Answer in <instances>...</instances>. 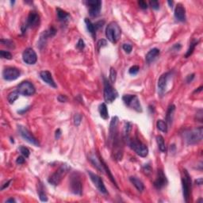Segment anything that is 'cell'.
I'll list each match as a JSON object with an SVG mask.
<instances>
[{
	"instance_id": "cell-1",
	"label": "cell",
	"mask_w": 203,
	"mask_h": 203,
	"mask_svg": "<svg viewBox=\"0 0 203 203\" xmlns=\"http://www.w3.org/2000/svg\"><path fill=\"white\" fill-rule=\"evenodd\" d=\"M203 129L202 127H198L196 129L187 130L183 133V138L187 144H196L202 140Z\"/></svg>"
},
{
	"instance_id": "cell-2",
	"label": "cell",
	"mask_w": 203,
	"mask_h": 203,
	"mask_svg": "<svg viewBox=\"0 0 203 203\" xmlns=\"http://www.w3.org/2000/svg\"><path fill=\"white\" fill-rule=\"evenodd\" d=\"M106 36L111 43L116 44L121 36V30L117 22L111 21L106 29Z\"/></svg>"
},
{
	"instance_id": "cell-3",
	"label": "cell",
	"mask_w": 203,
	"mask_h": 203,
	"mask_svg": "<svg viewBox=\"0 0 203 203\" xmlns=\"http://www.w3.org/2000/svg\"><path fill=\"white\" fill-rule=\"evenodd\" d=\"M71 168L68 164L64 163L62 164L61 166L59 168L58 170H56L53 175H51L49 178L48 181L50 184H52L53 186H57L60 183V182L62 181V179L64 178L65 175H67V173L70 171Z\"/></svg>"
},
{
	"instance_id": "cell-4",
	"label": "cell",
	"mask_w": 203,
	"mask_h": 203,
	"mask_svg": "<svg viewBox=\"0 0 203 203\" xmlns=\"http://www.w3.org/2000/svg\"><path fill=\"white\" fill-rule=\"evenodd\" d=\"M182 185L184 200L188 202L191 192V177L186 169H183L182 172Z\"/></svg>"
},
{
	"instance_id": "cell-5",
	"label": "cell",
	"mask_w": 203,
	"mask_h": 203,
	"mask_svg": "<svg viewBox=\"0 0 203 203\" xmlns=\"http://www.w3.org/2000/svg\"><path fill=\"white\" fill-rule=\"evenodd\" d=\"M130 147L141 157H146L149 154V149L145 144H144L138 139H129L127 141Z\"/></svg>"
},
{
	"instance_id": "cell-6",
	"label": "cell",
	"mask_w": 203,
	"mask_h": 203,
	"mask_svg": "<svg viewBox=\"0 0 203 203\" xmlns=\"http://www.w3.org/2000/svg\"><path fill=\"white\" fill-rule=\"evenodd\" d=\"M118 97L117 91L113 87L106 78H104V99L107 103H112Z\"/></svg>"
},
{
	"instance_id": "cell-7",
	"label": "cell",
	"mask_w": 203,
	"mask_h": 203,
	"mask_svg": "<svg viewBox=\"0 0 203 203\" xmlns=\"http://www.w3.org/2000/svg\"><path fill=\"white\" fill-rule=\"evenodd\" d=\"M122 100L124 102V103L127 106L130 107V108L136 111L137 112H142L141 105H140V101H139L137 95H125L122 97Z\"/></svg>"
},
{
	"instance_id": "cell-8",
	"label": "cell",
	"mask_w": 203,
	"mask_h": 203,
	"mask_svg": "<svg viewBox=\"0 0 203 203\" xmlns=\"http://www.w3.org/2000/svg\"><path fill=\"white\" fill-rule=\"evenodd\" d=\"M70 189L74 194L82 195L83 185L80 177L78 173H73L70 179Z\"/></svg>"
},
{
	"instance_id": "cell-9",
	"label": "cell",
	"mask_w": 203,
	"mask_h": 203,
	"mask_svg": "<svg viewBox=\"0 0 203 203\" xmlns=\"http://www.w3.org/2000/svg\"><path fill=\"white\" fill-rule=\"evenodd\" d=\"M17 91L19 95L23 96H32L35 94L36 89L33 84L29 81H23L18 86Z\"/></svg>"
},
{
	"instance_id": "cell-10",
	"label": "cell",
	"mask_w": 203,
	"mask_h": 203,
	"mask_svg": "<svg viewBox=\"0 0 203 203\" xmlns=\"http://www.w3.org/2000/svg\"><path fill=\"white\" fill-rule=\"evenodd\" d=\"M18 132H19V134L21 135V137L24 139L25 140H26L27 142H29L31 144H33L36 147H39L40 146V144H39L38 140L36 139V137L27 130L25 126L22 125H18Z\"/></svg>"
},
{
	"instance_id": "cell-11",
	"label": "cell",
	"mask_w": 203,
	"mask_h": 203,
	"mask_svg": "<svg viewBox=\"0 0 203 203\" xmlns=\"http://www.w3.org/2000/svg\"><path fill=\"white\" fill-rule=\"evenodd\" d=\"M39 24H40V16L37 13L32 11L30 13L28 18H27L26 24L25 27H21L22 33H25L27 28H36L38 26Z\"/></svg>"
},
{
	"instance_id": "cell-12",
	"label": "cell",
	"mask_w": 203,
	"mask_h": 203,
	"mask_svg": "<svg viewBox=\"0 0 203 203\" xmlns=\"http://www.w3.org/2000/svg\"><path fill=\"white\" fill-rule=\"evenodd\" d=\"M22 60L27 64H35L37 61V53L31 48H27L26 49H25L22 53Z\"/></svg>"
},
{
	"instance_id": "cell-13",
	"label": "cell",
	"mask_w": 203,
	"mask_h": 203,
	"mask_svg": "<svg viewBox=\"0 0 203 203\" xmlns=\"http://www.w3.org/2000/svg\"><path fill=\"white\" fill-rule=\"evenodd\" d=\"M87 5L89 7V14L91 17L95 18L100 14L102 8V2L99 0H89L86 2Z\"/></svg>"
},
{
	"instance_id": "cell-14",
	"label": "cell",
	"mask_w": 203,
	"mask_h": 203,
	"mask_svg": "<svg viewBox=\"0 0 203 203\" xmlns=\"http://www.w3.org/2000/svg\"><path fill=\"white\" fill-rule=\"evenodd\" d=\"M87 173L88 175H89L90 178H91V181L93 182L94 185L96 186L97 189H98L100 192L102 193V194H107L106 188L105 185H104L103 183V181H102V179H101V177L98 176V175H96V174L90 172V171H87Z\"/></svg>"
},
{
	"instance_id": "cell-15",
	"label": "cell",
	"mask_w": 203,
	"mask_h": 203,
	"mask_svg": "<svg viewBox=\"0 0 203 203\" xmlns=\"http://www.w3.org/2000/svg\"><path fill=\"white\" fill-rule=\"evenodd\" d=\"M21 75V72L16 68H7L2 72L3 79L7 81H13L18 79Z\"/></svg>"
},
{
	"instance_id": "cell-16",
	"label": "cell",
	"mask_w": 203,
	"mask_h": 203,
	"mask_svg": "<svg viewBox=\"0 0 203 203\" xmlns=\"http://www.w3.org/2000/svg\"><path fill=\"white\" fill-rule=\"evenodd\" d=\"M171 72H166L159 77L158 80V93L160 96H163L166 91L167 86H168V79L170 77Z\"/></svg>"
},
{
	"instance_id": "cell-17",
	"label": "cell",
	"mask_w": 203,
	"mask_h": 203,
	"mask_svg": "<svg viewBox=\"0 0 203 203\" xmlns=\"http://www.w3.org/2000/svg\"><path fill=\"white\" fill-rule=\"evenodd\" d=\"M167 184H168V179L166 175H164L163 171L159 169L157 172V177L154 181V186L157 190H161L166 186Z\"/></svg>"
},
{
	"instance_id": "cell-18",
	"label": "cell",
	"mask_w": 203,
	"mask_h": 203,
	"mask_svg": "<svg viewBox=\"0 0 203 203\" xmlns=\"http://www.w3.org/2000/svg\"><path fill=\"white\" fill-rule=\"evenodd\" d=\"M88 159H89L91 163H92L98 171H100L101 172H105L103 160L100 159V158H98V156H96V154H95V153H91V154L89 155V156H88Z\"/></svg>"
},
{
	"instance_id": "cell-19",
	"label": "cell",
	"mask_w": 203,
	"mask_h": 203,
	"mask_svg": "<svg viewBox=\"0 0 203 203\" xmlns=\"http://www.w3.org/2000/svg\"><path fill=\"white\" fill-rule=\"evenodd\" d=\"M40 77L45 83H46L48 85H49V86L52 87H57L56 83H55L54 79H53V76H52V74H51V72H49V71H42V72H40Z\"/></svg>"
},
{
	"instance_id": "cell-20",
	"label": "cell",
	"mask_w": 203,
	"mask_h": 203,
	"mask_svg": "<svg viewBox=\"0 0 203 203\" xmlns=\"http://www.w3.org/2000/svg\"><path fill=\"white\" fill-rule=\"evenodd\" d=\"M175 17L179 21H186V10L182 4H177L175 9Z\"/></svg>"
},
{
	"instance_id": "cell-21",
	"label": "cell",
	"mask_w": 203,
	"mask_h": 203,
	"mask_svg": "<svg viewBox=\"0 0 203 203\" xmlns=\"http://www.w3.org/2000/svg\"><path fill=\"white\" fill-rule=\"evenodd\" d=\"M159 53H160V51H159V49H156V48L151 49L149 53L146 54V56H145L146 62H147L148 64L152 63V62L154 61L156 58L159 56Z\"/></svg>"
},
{
	"instance_id": "cell-22",
	"label": "cell",
	"mask_w": 203,
	"mask_h": 203,
	"mask_svg": "<svg viewBox=\"0 0 203 203\" xmlns=\"http://www.w3.org/2000/svg\"><path fill=\"white\" fill-rule=\"evenodd\" d=\"M175 105H170L169 107H168V111H167V114H166V122L168 123L169 125L172 124V121H173V117H174V114H175Z\"/></svg>"
},
{
	"instance_id": "cell-23",
	"label": "cell",
	"mask_w": 203,
	"mask_h": 203,
	"mask_svg": "<svg viewBox=\"0 0 203 203\" xmlns=\"http://www.w3.org/2000/svg\"><path fill=\"white\" fill-rule=\"evenodd\" d=\"M130 182L133 183V185L135 187L137 188V190L139 191V192H142V191L144 190V183L140 180V179H137V177L135 176L130 177Z\"/></svg>"
},
{
	"instance_id": "cell-24",
	"label": "cell",
	"mask_w": 203,
	"mask_h": 203,
	"mask_svg": "<svg viewBox=\"0 0 203 203\" xmlns=\"http://www.w3.org/2000/svg\"><path fill=\"white\" fill-rule=\"evenodd\" d=\"M132 130V123L126 121L125 122L124 125V130H123V139L124 140H125L126 142L128 141L129 139L130 138V133Z\"/></svg>"
},
{
	"instance_id": "cell-25",
	"label": "cell",
	"mask_w": 203,
	"mask_h": 203,
	"mask_svg": "<svg viewBox=\"0 0 203 203\" xmlns=\"http://www.w3.org/2000/svg\"><path fill=\"white\" fill-rule=\"evenodd\" d=\"M56 13H57L58 20L60 21H66L70 18V15H69L68 13L60 9V8L56 9Z\"/></svg>"
},
{
	"instance_id": "cell-26",
	"label": "cell",
	"mask_w": 203,
	"mask_h": 203,
	"mask_svg": "<svg viewBox=\"0 0 203 203\" xmlns=\"http://www.w3.org/2000/svg\"><path fill=\"white\" fill-rule=\"evenodd\" d=\"M98 111H99L100 116L102 118H103L104 120H107L109 118V114H108V110H107V106L106 105V103H102L99 106L98 108Z\"/></svg>"
},
{
	"instance_id": "cell-27",
	"label": "cell",
	"mask_w": 203,
	"mask_h": 203,
	"mask_svg": "<svg viewBox=\"0 0 203 203\" xmlns=\"http://www.w3.org/2000/svg\"><path fill=\"white\" fill-rule=\"evenodd\" d=\"M85 23H86L87 29V30L89 31V33L93 36V37H95L97 30L96 29H95L94 23L91 22V20H89L88 18H85Z\"/></svg>"
},
{
	"instance_id": "cell-28",
	"label": "cell",
	"mask_w": 203,
	"mask_h": 203,
	"mask_svg": "<svg viewBox=\"0 0 203 203\" xmlns=\"http://www.w3.org/2000/svg\"><path fill=\"white\" fill-rule=\"evenodd\" d=\"M198 42H199V40H196V39H193L192 41H191V44H190L189 49H188L187 52H186V55H185L186 58H188L189 56H191V55H192L194 49H195V47L198 45Z\"/></svg>"
},
{
	"instance_id": "cell-29",
	"label": "cell",
	"mask_w": 203,
	"mask_h": 203,
	"mask_svg": "<svg viewBox=\"0 0 203 203\" xmlns=\"http://www.w3.org/2000/svg\"><path fill=\"white\" fill-rule=\"evenodd\" d=\"M156 142H157L158 147H159V150L161 152H164L166 151V146H165V142L164 139L162 137L161 135H159L156 137Z\"/></svg>"
},
{
	"instance_id": "cell-30",
	"label": "cell",
	"mask_w": 203,
	"mask_h": 203,
	"mask_svg": "<svg viewBox=\"0 0 203 203\" xmlns=\"http://www.w3.org/2000/svg\"><path fill=\"white\" fill-rule=\"evenodd\" d=\"M156 126H157L158 130H159L160 131L163 132V133L168 132V125H167L166 121H163V120H158L156 122Z\"/></svg>"
},
{
	"instance_id": "cell-31",
	"label": "cell",
	"mask_w": 203,
	"mask_h": 203,
	"mask_svg": "<svg viewBox=\"0 0 203 203\" xmlns=\"http://www.w3.org/2000/svg\"><path fill=\"white\" fill-rule=\"evenodd\" d=\"M18 96H19V93L18 92V91H13V92H11L9 95H8V96H7V100H8L10 103L12 104L14 103L16 100L18 99Z\"/></svg>"
},
{
	"instance_id": "cell-32",
	"label": "cell",
	"mask_w": 203,
	"mask_h": 203,
	"mask_svg": "<svg viewBox=\"0 0 203 203\" xmlns=\"http://www.w3.org/2000/svg\"><path fill=\"white\" fill-rule=\"evenodd\" d=\"M38 194H39V198H40V201H48V198L47 195H46L45 192L43 190V186H40V187L38 188Z\"/></svg>"
},
{
	"instance_id": "cell-33",
	"label": "cell",
	"mask_w": 203,
	"mask_h": 203,
	"mask_svg": "<svg viewBox=\"0 0 203 203\" xmlns=\"http://www.w3.org/2000/svg\"><path fill=\"white\" fill-rule=\"evenodd\" d=\"M1 43H2V45H3L7 46V47L10 48V49H14V48H15L14 43L11 40L2 39V40H1Z\"/></svg>"
},
{
	"instance_id": "cell-34",
	"label": "cell",
	"mask_w": 203,
	"mask_h": 203,
	"mask_svg": "<svg viewBox=\"0 0 203 203\" xmlns=\"http://www.w3.org/2000/svg\"><path fill=\"white\" fill-rule=\"evenodd\" d=\"M117 79V72L114 68H111L110 70V80H111V83H114Z\"/></svg>"
},
{
	"instance_id": "cell-35",
	"label": "cell",
	"mask_w": 203,
	"mask_h": 203,
	"mask_svg": "<svg viewBox=\"0 0 203 203\" xmlns=\"http://www.w3.org/2000/svg\"><path fill=\"white\" fill-rule=\"evenodd\" d=\"M0 56L2 59H7V60H11L12 59V55L10 52L5 50L0 51Z\"/></svg>"
},
{
	"instance_id": "cell-36",
	"label": "cell",
	"mask_w": 203,
	"mask_h": 203,
	"mask_svg": "<svg viewBox=\"0 0 203 203\" xmlns=\"http://www.w3.org/2000/svg\"><path fill=\"white\" fill-rule=\"evenodd\" d=\"M19 151L21 154L25 156V157L28 158L30 155V152L28 148L25 147V146H20L19 147Z\"/></svg>"
},
{
	"instance_id": "cell-37",
	"label": "cell",
	"mask_w": 203,
	"mask_h": 203,
	"mask_svg": "<svg viewBox=\"0 0 203 203\" xmlns=\"http://www.w3.org/2000/svg\"><path fill=\"white\" fill-rule=\"evenodd\" d=\"M74 124L75 126H79L82 121V115L79 114H75L74 116Z\"/></svg>"
},
{
	"instance_id": "cell-38",
	"label": "cell",
	"mask_w": 203,
	"mask_h": 203,
	"mask_svg": "<svg viewBox=\"0 0 203 203\" xmlns=\"http://www.w3.org/2000/svg\"><path fill=\"white\" fill-rule=\"evenodd\" d=\"M139 70H140V68L137 65H133V67H131L129 70V72H130V75H137L138 73Z\"/></svg>"
},
{
	"instance_id": "cell-39",
	"label": "cell",
	"mask_w": 203,
	"mask_h": 203,
	"mask_svg": "<svg viewBox=\"0 0 203 203\" xmlns=\"http://www.w3.org/2000/svg\"><path fill=\"white\" fill-rule=\"evenodd\" d=\"M149 4H150V7H152V9H154V10H159V3L158 1H156V0L150 1V2H149Z\"/></svg>"
},
{
	"instance_id": "cell-40",
	"label": "cell",
	"mask_w": 203,
	"mask_h": 203,
	"mask_svg": "<svg viewBox=\"0 0 203 203\" xmlns=\"http://www.w3.org/2000/svg\"><path fill=\"white\" fill-rule=\"evenodd\" d=\"M123 49H124V51L126 53H130L132 52V50H133V46L131 45L130 44H124L122 46Z\"/></svg>"
},
{
	"instance_id": "cell-41",
	"label": "cell",
	"mask_w": 203,
	"mask_h": 203,
	"mask_svg": "<svg viewBox=\"0 0 203 203\" xmlns=\"http://www.w3.org/2000/svg\"><path fill=\"white\" fill-rule=\"evenodd\" d=\"M106 45H107V42L105 39H101V40H99L98 41V44H97V46H98V50H99L101 48L106 46Z\"/></svg>"
},
{
	"instance_id": "cell-42",
	"label": "cell",
	"mask_w": 203,
	"mask_h": 203,
	"mask_svg": "<svg viewBox=\"0 0 203 203\" xmlns=\"http://www.w3.org/2000/svg\"><path fill=\"white\" fill-rule=\"evenodd\" d=\"M76 47H77V49H79V50H83V49H84V47H85V43H84L83 39H79L77 45H76Z\"/></svg>"
},
{
	"instance_id": "cell-43",
	"label": "cell",
	"mask_w": 203,
	"mask_h": 203,
	"mask_svg": "<svg viewBox=\"0 0 203 203\" xmlns=\"http://www.w3.org/2000/svg\"><path fill=\"white\" fill-rule=\"evenodd\" d=\"M138 4H139V7L141 8V9L143 10H145L148 8V4L147 2H144V1H142V0H140V1H138Z\"/></svg>"
},
{
	"instance_id": "cell-44",
	"label": "cell",
	"mask_w": 203,
	"mask_h": 203,
	"mask_svg": "<svg viewBox=\"0 0 203 203\" xmlns=\"http://www.w3.org/2000/svg\"><path fill=\"white\" fill-rule=\"evenodd\" d=\"M57 99L58 101L60 102H65L68 101V97H67L66 95H60L57 97Z\"/></svg>"
},
{
	"instance_id": "cell-45",
	"label": "cell",
	"mask_w": 203,
	"mask_h": 203,
	"mask_svg": "<svg viewBox=\"0 0 203 203\" xmlns=\"http://www.w3.org/2000/svg\"><path fill=\"white\" fill-rule=\"evenodd\" d=\"M25 161H26V159H25V158L23 156H18L17 158V159H16V163H18V164H23L25 163Z\"/></svg>"
},
{
	"instance_id": "cell-46",
	"label": "cell",
	"mask_w": 203,
	"mask_h": 203,
	"mask_svg": "<svg viewBox=\"0 0 203 203\" xmlns=\"http://www.w3.org/2000/svg\"><path fill=\"white\" fill-rule=\"evenodd\" d=\"M143 169H144V172L146 175H149V174L151 172V171H152V169H151L150 166H149V164H146L145 166L144 167Z\"/></svg>"
},
{
	"instance_id": "cell-47",
	"label": "cell",
	"mask_w": 203,
	"mask_h": 203,
	"mask_svg": "<svg viewBox=\"0 0 203 203\" xmlns=\"http://www.w3.org/2000/svg\"><path fill=\"white\" fill-rule=\"evenodd\" d=\"M11 182H12V180H9V181H7V182H4V183L2 185V187H1V191H3L4 189H6L7 187H8V186H10V184H11Z\"/></svg>"
},
{
	"instance_id": "cell-48",
	"label": "cell",
	"mask_w": 203,
	"mask_h": 203,
	"mask_svg": "<svg viewBox=\"0 0 203 203\" xmlns=\"http://www.w3.org/2000/svg\"><path fill=\"white\" fill-rule=\"evenodd\" d=\"M194 79V74H191V75H188L186 80V83H190L192 82Z\"/></svg>"
},
{
	"instance_id": "cell-49",
	"label": "cell",
	"mask_w": 203,
	"mask_h": 203,
	"mask_svg": "<svg viewBox=\"0 0 203 203\" xmlns=\"http://www.w3.org/2000/svg\"><path fill=\"white\" fill-rule=\"evenodd\" d=\"M60 136H61V130H60V129H58L56 131V133H55V138L58 140L60 137Z\"/></svg>"
},
{
	"instance_id": "cell-50",
	"label": "cell",
	"mask_w": 203,
	"mask_h": 203,
	"mask_svg": "<svg viewBox=\"0 0 203 203\" xmlns=\"http://www.w3.org/2000/svg\"><path fill=\"white\" fill-rule=\"evenodd\" d=\"M202 182H203L202 178H199V179H198L197 180H195V183H196L197 185H198V186L202 185Z\"/></svg>"
},
{
	"instance_id": "cell-51",
	"label": "cell",
	"mask_w": 203,
	"mask_h": 203,
	"mask_svg": "<svg viewBox=\"0 0 203 203\" xmlns=\"http://www.w3.org/2000/svg\"><path fill=\"white\" fill-rule=\"evenodd\" d=\"M173 49H175V51H179V49H181L180 44H175V45L173 46Z\"/></svg>"
},
{
	"instance_id": "cell-52",
	"label": "cell",
	"mask_w": 203,
	"mask_h": 203,
	"mask_svg": "<svg viewBox=\"0 0 203 203\" xmlns=\"http://www.w3.org/2000/svg\"><path fill=\"white\" fill-rule=\"evenodd\" d=\"M8 203V202H16L15 199H14V198H9V199H7V201H6V203Z\"/></svg>"
},
{
	"instance_id": "cell-53",
	"label": "cell",
	"mask_w": 203,
	"mask_h": 203,
	"mask_svg": "<svg viewBox=\"0 0 203 203\" xmlns=\"http://www.w3.org/2000/svg\"><path fill=\"white\" fill-rule=\"evenodd\" d=\"M201 90H202V87H200L199 88H198V90H196V91H194V93H198V92H200V91H201Z\"/></svg>"
},
{
	"instance_id": "cell-54",
	"label": "cell",
	"mask_w": 203,
	"mask_h": 203,
	"mask_svg": "<svg viewBox=\"0 0 203 203\" xmlns=\"http://www.w3.org/2000/svg\"><path fill=\"white\" fill-rule=\"evenodd\" d=\"M168 4L170 5L171 8H172V7H172V6H173V2H172H172H171V1H168Z\"/></svg>"
}]
</instances>
